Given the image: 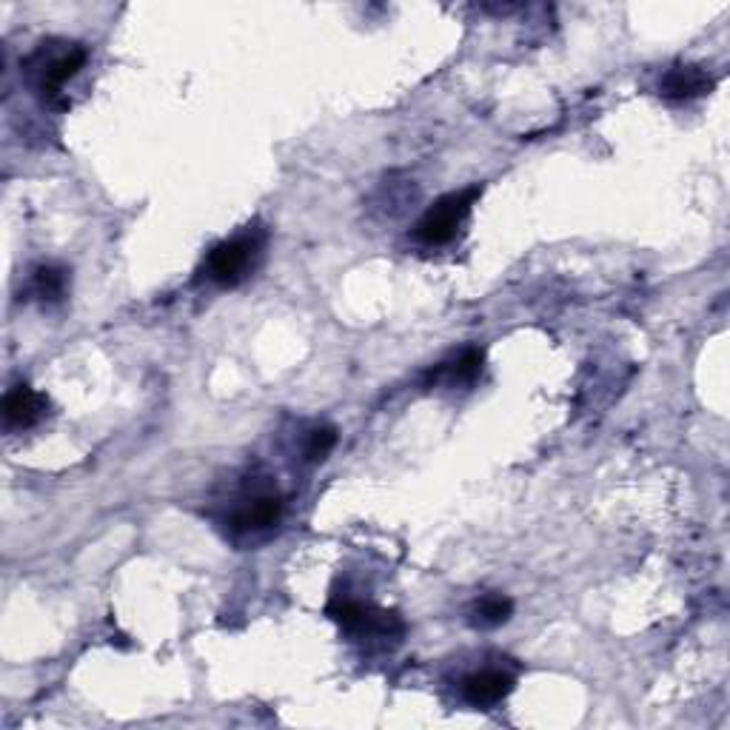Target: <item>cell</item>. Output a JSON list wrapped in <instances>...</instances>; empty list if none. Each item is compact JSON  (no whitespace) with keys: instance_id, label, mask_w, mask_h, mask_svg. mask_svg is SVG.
Segmentation results:
<instances>
[{"instance_id":"obj_12","label":"cell","mask_w":730,"mask_h":730,"mask_svg":"<svg viewBox=\"0 0 730 730\" xmlns=\"http://www.w3.org/2000/svg\"><path fill=\"white\" fill-rule=\"evenodd\" d=\"M334 445H337V428L320 426L314 431H309V436H306L303 454L309 463H323L334 451Z\"/></svg>"},{"instance_id":"obj_1","label":"cell","mask_w":730,"mask_h":730,"mask_svg":"<svg viewBox=\"0 0 730 730\" xmlns=\"http://www.w3.org/2000/svg\"><path fill=\"white\" fill-rule=\"evenodd\" d=\"M482 194V186H471L463 192H451L443 200H436L434 206L422 214V220L414 229V240H420L426 246H443L454 240L463 220L471 212L474 200Z\"/></svg>"},{"instance_id":"obj_6","label":"cell","mask_w":730,"mask_h":730,"mask_svg":"<svg viewBox=\"0 0 730 730\" xmlns=\"http://www.w3.org/2000/svg\"><path fill=\"white\" fill-rule=\"evenodd\" d=\"M514 691V677L502 671H480L463 682V699L474 708H488Z\"/></svg>"},{"instance_id":"obj_7","label":"cell","mask_w":730,"mask_h":730,"mask_svg":"<svg viewBox=\"0 0 730 730\" xmlns=\"http://www.w3.org/2000/svg\"><path fill=\"white\" fill-rule=\"evenodd\" d=\"M714 89V77L702 67H677L665 74L659 83V95L665 100H694Z\"/></svg>"},{"instance_id":"obj_11","label":"cell","mask_w":730,"mask_h":730,"mask_svg":"<svg viewBox=\"0 0 730 730\" xmlns=\"http://www.w3.org/2000/svg\"><path fill=\"white\" fill-rule=\"evenodd\" d=\"M511 613H514V602L508 597H502V594H491V597H482L477 606H474L471 617L474 625L480 627H496L502 622L511 620Z\"/></svg>"},{"instance_id":"obj_3","label":"cell","mask_w":730,"mask_h":730,"mask_svg":"<svg viewBox=\"0 0 730 730\" xmlns=\"http://www.w3.org/2000/svg\"><path fill=\"white\" fill-rule=\"evenodd\" d=\"M325 613L337 622L343 631L360 636H394L403 634V622L397 613L380 611L374 606H362L355 599H334L332 606L325 608Z\"/></svg>"},{"instance_id":"obj_9","label":"cell","mask_w":730,"mask_h":730,"mask_svg":"<svg viewBox=\"0 0 730 730\" xmlns=\"http://www.w3.org/2000/svg\"><path fill=\"white\" fill-rule=\"evenodd\" d=\"M480 371H482V351L480 348H465L457 360L443 362L440 369L431 371V380H434V383L445 380L448 385H465L474 383V380L480 376Z\"/></svg>"},{"instance_id":"obj_8","label":"cell","mask_w":730,"mask_h":730,"mask_svg":"<svg viewBox=\"0 0 730 730\" xmlns=\"http://www.w3.org/2000/svg\"><path fill=\"white\" fill-rule=\"evenodd\" d=\"M280 514H283L280 496L260 494L251 502H246V505H240V508L231 514L229 523L235 531H243V534L263 531V528H272V525H277Z\"/></svg>"},{"instance_id":"obj_2","label":"cell","mask_w":730,"mask_h":730,"mask_svg":"<svg viewBox=\"0 0 730 730\" xmlns=\"http://www.w3.org/2000/svg\"><path fill=\"white\" fill-rule=\"evenodd\" d=\"M263 249V235L260 231H246V235L226 240L214 246L206 258V277L217 286H237L243 280L249 268L254 266V258Z\"/></svg>"},{"instance_id":"obj_5","label":"cell","mask_w":730,"mask_h":730,"mask_svg":"<svg viewBox=\"0 0 730 730\" xmlns=\"http://www.w3.org/2000/svg\"><path fill=\"white\" fill-rule=\"evenodd\" d=\"M83 63H86V49L83 46H69V49L52 55L40 67V81H37V86H40V92L46 97H58L60 89L72 81L74 74L81 72Z\"/></svg>"},{"instance_id":"obj_4","label":"cell","mask_w":730,"mask_h":730,"mask_svg":"<svg viewBox=\"0 0 730 730\" xmlns=\"http://www.w3.org/2000/svg\"><path fill=\"white\" fill-rule=\"evenodd\" d=\"M46 408H49V399L44 394H37L29 385H15L3 397V422L7 428L23 431V428H32L44 420Z\"/></svg>"},{"instance_id":"obj_10","label":"cell","mask_w":730,"mask_h":730,"mask_svg":"<svg viewBox=\"0 0 730 730\" xmlns=\"http://www.w3.org/2000/svg\"><path fill=\"white\" fill-rule=\"evenodd\" d=\"M67 283L69 274L67 268L60 266H40L35 268V274H32V291H35L40 300H46V303H55V300H60V297L67 295Z\"/></svg>"}]
</instances>
